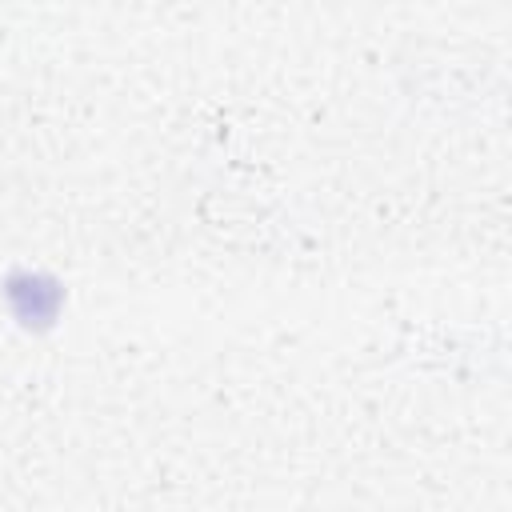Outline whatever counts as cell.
I'll return each mask as SVG.
<instances>
[{
    "mask_svg": "<svg viewBox=\"0 0 512 512\" xmlns=\"http://www.w3.org/2000/svg\"><path fill=\"white\" fill-rule=\"evenodd\" d=\"M4 300L24 328H52L64 304V288L44 272H12L4 280Z\"/></svg>",
    "mask_w": 512,
    "mask_h": 512,
    "instance_id": "1",
    "label": "cell"
}]
</instances>
